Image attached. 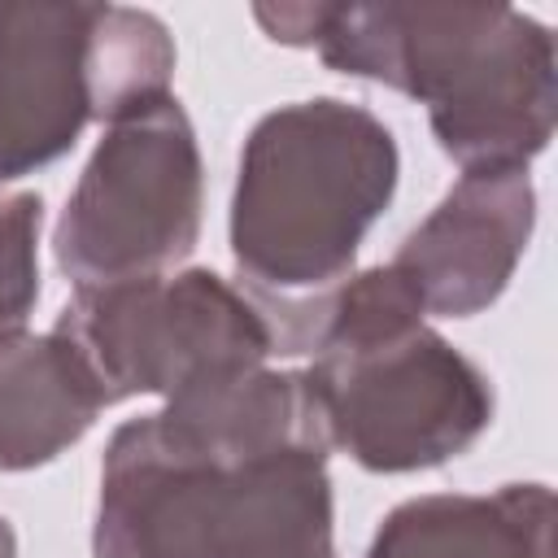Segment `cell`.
Returning <instances> with one entry per match:
<instances>
[{"label":"cell","instance_id":"cell-1","mask_svg":"<svg viewBox=\"0 0 558 558\" xmlns=\"http://www.w3.org/2000/svg\"><path fill=\"white\" fill-rule=\"evenodd\" d=\"M331 445L314 432L161 405L100 462L92 558H336Z\"/></svg>","mask_w":558,"mask_h":558},{"label":"cell","instance_id":"cell-2","mask_svg":"<svg viewBox=\"0 0 558 558\" xmlns=\"http://www.w3.org/2000/svg\"><path fill=\"white\" fill-rule=\"evenodd\" d=\"M257 26L323 65L427 105L458 170L527 166L558 113L554 35L510 4H257Z\"/></svg>","mask_w":558,"mask_h":558},{"label":"cell","instance_id":"cell-3","mask_svg":"<svg viewBox=\"0 0 558 558\" xmlns=\"http://www.w3.org/2000/svg\"><path fill=\"white\" fill-rule=\"evenodd\" d=\"M397 179L392 131L353 100H292L253 122L231 192V257L275 353H310L314 318L353 275Z\"/></svg>","mask_w":558,"mask_h":558},{"label":"cell","instance_id":"cell-4","mask_svg":"<svg viewBox=\"0 0 558 558\" xmlns=\"http://www.w3.org/2000/svg\"><path fill=\"white\" fill-rule=\"evenodd\" d=\"M310 353L327 445L375 475L440 466L493 423L488 375L427 327L392 266L357 270L323 301Z\"/></svg>","mask_w":558,"mask_h":558},{"label":"cell","instance_id":"cell-5","mask_svg":"<svg viewBox=\"0 0 558 558\" xmlns=\"http://www.w3.org/2000/svg\"><path fill=\"white\" fill-rule=\"evenodd\" d=\"M174 35L148 9L0 0V183L74 148L83 126L170 96Z\"/></svg>","mask_w":558,"mask_h":558},{"label":"cell","instance_id":"cell-6","mask_svg":"<svg viewBox=\"0 0 558 558\" xmlns=\"http://www.w3.org/2000/svg\"><path fill=\"white\" fill-rule=\"evenodd\" d=\"M52 331L92 371L105 405L179 397L266 366L275 331L262 305L209 266L74 288Z\"/></svg>","mask_w":558,"mask_h":558},{"label":"cell","instance_id":"cell-7","mask_svg":"<svg viewBox=\"0 0 558 558\" xmlns=\"http://www.w3.org/2000/svg\"><path fill=\"white\" fill-rule=\"evenodd\" d=\"M205 166L179 96L148 100L105 126L52 231L74 288L166 275L201 240Z\"/></svg>","mask_w":558,"mask_h":558},{"label":"cell","instance_id":"cell-8","mask_svg":"<svg viewBox=\"0 0 558 558\" xmlns=\"http://www.w3.org/2000/svg\"><path fill=\"white\" fill-rule=\"evenodd\" d=\"M536 227V187L527 166L462 170L440 205L401 240L392 270L418 296L423 314L475 318L514 279Z\"/></svg>","mask_w":558,"mask_h":558},{"label":"cell","instance_id":"cell-9","mask_svg":"<svg viewBox=\"0 0 558 558\" xmlns=\"http://www.w3.org/2000/svg\"><path fill=\"white\" fill-rule=\"evenodd\" d=\"M366 558H554V493L501 484L410 497L379 519Z\"/></svg>","mask_w":558,"mask_h":558},{"label":"cell","instance_id":"cell-10","mask_svg":"<svg viewBox=\"0 0 558 558\" xmlns=\"http://www.w3.org/2000/svg\"><path fill=\"white\" fill-rule=\"evenodd\" d=\"M105 410L92 371L57 331L0 336V471H35L78 445Z\"/></svg>","mask_w":558,"mask_h":558},{"label":"cell","instance_id":"cell-11","mask_svg":"<svg viewBox=\"0 0 558 558\" xmlns=\"http://www.w3.org/2000/svg\"><path fill=\"white\" fill-rule=\"evenodd\" d=\"M39 192H0V336L22 331L39 301Z\"/></svg>","mask_w":558,"mask_h":558},{"label":"cell","instance_id":"cell-12","mask_svg":"<svg viewBox=\"0 0 558 558\" xmlns=\"http://www.w3.org/2000/svg\"><path fill=\"white\" fill-rule=\"evenodd\" d=\"M0 558H17V536H13V523L0 514Z\"/></svg>","mask_w":558,"mask_h":558}]
</instances>
